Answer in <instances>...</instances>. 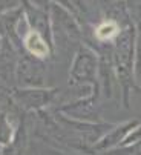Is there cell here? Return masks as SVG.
I'll use <instances>...</instances> for the list:
<instances>
[{
	"mask_svg": "<svg viewBox=\"0 0 141 155\" xmlns=\"http://www.w3.org/2000/svg\"><path fill=\"white\" fill-rule=\"evenodd\" d=\"M100 71V60L89 48H80L74 64L70 68V83H87L95 81V77Z\"/></svg>",
	"mask_w": 141,
	"mask_h": 155,
	"instance_id": "1",
	"label": "cell"
},
{
	"mask_svg": "<svg viewBox=\"0 0 141 155\" xmlns=\"http://www.w3.org/2000/svg\"><path fill=\"white\" fill-rule=\"evenodd\" d=\"M139 123L136 120H129V121H123L120 124L113 126L109 132L100 138V141L92 147V152H103L107 153L116 147H120L123 144V141L127 138V135L138 126Z\"/></svg>",
	"mask_w": 141,
	"mask_h": 155,
	"instance_id": "2",
	"label": "cell"
},
{
	"mask_svg": "<svg viewBox=\"0 0 141 155\" xmlns=\"http://www.w3.org/2000/svg\"><path fill=\"white\" fill-rule=\"evenodd\" d=\"M44 78V66L41 60L32 58V57H25L21 58L17 64V81L21 86L29 87H38L43 84Z\"/></svg>",
	"mask_w": 141,
	"mask_h": 155,
	"instance_id": "3",
	"label": "cell"
},
{
	"mask_svg": "<svg viewBox=\"0 0 141 155\" xmlns=\"http://www.w3.org/2000/svg\"><path fill=\"white\" fill-rule=\"evenodd\" d=\"M55 91L49 89H38V87H29V89H18L15 92V100L18 104L28 109H40L51 103Z\"/></svg>",
	"mask_w": 141,
	"mask_h": 155,
	"instance_id": "4",
	"label": "cell"
},
{
	"mask_svg": "<svg viewBox=\"0 0 141 155\" xmlns=\"http://www.w3.org/2000/svg\"><path fill=\"white\" fill-rule=\"evenodd\" d=\"M23 46H25L29 57L37 60H44L51 54V46L46 41V38L32 29H29L26 35H23Z\"/></svg>",
	"mask_w": 141,
	"mask_h": 155,
	"instance_id": "5",
	"label": "cell"
},
{
	"mask_svg": "<svg viewBox=\"0 0 141 155\" xmlns=\"http://www.w3.org/2000/svg\"><path fill=\"white\" fill-rule=\"evenodd\" d=\"M121 31H123V28H121V25L118 23V21H115L112 18H106L95 28L93 34H95V38L100 43L107 45V43H115V40L118 38Z\"/></svg>",
	"mask_w": 141,
	"mask_h": 155,
	"instance_id": "6",
	"label": "cell"
},
{
	"mask_svg": "<svg viewBox=\"0 0 141 155\" xmlns=\"http://www.w3.org/2000/svg\"><path fill=\"white\" fill-rule=\"evenodd\" d=\"M26 17H28L29 25L32 26V31H37V32L41 34L43 37H51V32H49L51 21H49V17L46 15L44 12H41V11L32 8V9L28 11Z\"/></svg>",
	"mask_w": 141,
	"mask_h": 155,
	"instance_id": "7",
	"label": "cell"
},
{
	"mask_svg": "<svg viewBox=\"0 0 141 155\" xmlns=\"http://www.w3.org/2000/svg\"><path fill=\"white\" fill-rule=\"evenodd\" d=\"M127 9L135 25L136 34L141 35V3H127Z\"/></svg>",
	"mask_w": 141,
	"mask_h": 155,
	"instance_id": "8",
	"label": "cell"
},
{
	"mask_svg": "<svg viewBox=\"0 0 141 155\" xmlns=\"http://www.w3.org/2000/svg\"><path fill=\"white\" fill-rule=\"evenodd\" d=\"M139 143H141V123L127 135V138L123 141V144L120 147H130V146H135V144H139Z\"/></svg>",
	"mask_w": 141,
	"mask_h": 155,
	"instance_id": "9",
	"label": "cell"
},
{
	"mask_svg": "<svg viewBox=\"0 0 141 155\" xmlns=\"http://www.w3.org/2000/svg\"><path fill=\"white\" fill-rule=\"evenodd\" d=\"M133 77L138 80L141 86V35L136 40V55H135V66H133Z\"/></svg>",
	"mask_w": 141,
	"mask_h": 155,
	"instance_id": "10",
	"label": "cell"
}]
</instances>
